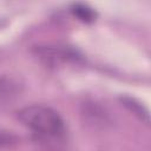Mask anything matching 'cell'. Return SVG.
<instances>
[{
	"label": "cell",
	"mask_w": 151,
	"mask_h": 151,
	"mask_svg": "<svg viewBox=\"0 0 151 151\" xmlns=\"http://www.w3.org/2000/svg\"><path fill=\"white\" fill-rule=\"evenodd\" d=\"M15 140H17V138L12 133H8L6 131H0V147L7 146V145L14 143Z\"/></svg>",
	"instance_id": "5b68a950"
},
{
	"label": "cell",
	"mask_w": 151,
	"mask_h": 151,
	"mask_svg": "<svg viewBox=\"0 0 151 151\" xmlns=\"http://www.w3.org/2000/svg\"><path fill=\"white\" fill-rule=\"evenodd\" d=\"M19 120L29 130L46 137H63L66 125L61 116L52 107L33 104L18 111Z\"/></svg>",
	"instance_id": "6da1fadb"
},
{
	"label": "cell",
	"mask_w": 151,
	"mask_h": 151,
	"mask_svg": "<svg viewBox=\"0 0 151 151\" xmlns=\"http://www.w3.org/2000/svg\"><path fill=\"white\" fill-rule=\"evenodd\" d=\"M35 53L41 61L46 65L55 66L61 61L68 59H76V53L70 48H58L51 46H38L35 48Z\"/></svg>",
	"instance_id": "7a4b0ae2"
},
{
	"label": "cell",
	"mask_w": 151,
	"mask_h": 151,
	"mask_svg": "<svg viewBox=\"0 0 151 151\" xmlns=\"http://www.w3.org/2000/svg\"><path fill=\"white\" fill-rule=\"evenodd\" d=\"M120 101L129 111H131L134 116H137L142 122H144L145 124L150 123V116H149L147 109L137 99L129 96H124V97H120Z\"/></svg>",
	"instance_id": "3957f363"
},
{
	"label": "cell",
	"mask_w": 151,
	"mask_h": 151,
	"mask_svg": "<svg viewBox=\"0 0 151 151\" xmlns=\"http://www.w3.org/2000/svg\"><path fill=\"white\" fill-rule=\"evenodd\" d=\"M71 11L74 17H77L80 21H84V22H92L97 15L93 8L84 4H74L71 7Z\"/></svg>",
	"instance_id": "277c9868"
}]
</instances>
